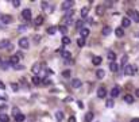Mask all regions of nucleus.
Masks as SVG:
<instances>
[{
  "mask_svg": "<svg viewBox=\"0 0 139 122\" xmlns=\"http://www.w3.org/2000/svg\"><path fill=\"white\" fill-rule=\"evenodd\" d=\"M127 60H128L127 56H123V58H122V65H126V64H127Z\"/></svg>",
  "mask_w": 139,
  "mask_h": 122,
  "instance_id": "obj_43",
  "label": "nucleus"
},
{
  "mask_svg": "<svg viewBox=\"0 0 139 122\" xmlns=\"http://www.w3.org/2000/svg\"><path fill=\"white\" fill-rule=\"evenodd\" d=\"M128 16H131L132 18V20L134 22H139V12L138 11H128Z\"/></svg>",
  "mask_w": 139,
  "mask_h": 122,
  "instance_id": "obj_6",
  "label": "nucleus"
},
{
  "mask_svg": "<svg viewBox=\"0 0 139 122\" xmlns=\"http://www.w3.org/2000/svg\"><path fill=\"white\" fill-rule=\"evenodd\" d=\"M76 27H77L78 30H81V29H84V26H82V20H78L77 23H76Z\"/></svg>",
  "mask_w": 139,
  "mask_h": 122,
  "instance_id": "obj_38",
  "label": "nucleus"
},
{
  "mask_svg": "<svg viewBox=\"0 0 139 122\" xmlns=\"http://www.w3.org/2000/svg\"><path fill=\"white\" fill-rule=\"evenodd\" d=\"M42 83H43L45 85H49V84H51V80H49V79H43V80H42Z\"/></svg>",
  "mask_w": 139,
  "mask_h": 122,
  "instance_id": "obj_41",
  "label": "nucleus"
},
{
  "mask_svg": "<svg viewBox=\"0 0 139 122\" xmlns=\"http://www.w3.org/2000/svg\"><path fill=\"white\" fill-rule=\"evenodd\" d=\"M131 122H139V118H132V119H131Z\"/></svg>",
  "mask_w": 139,
  "mask_h": 122,
  "instance_id": "obj_54",
  "label": "nucleus"
},
{
  "mask_svg": "<svg viewBox=\"0 0 139 122\" xmlns=\"http://www.w3.org/2000/svg\"><path fill=\"white\" fill-rule=\"evenodd\" d=\"M55 119H57L58 122H62L64 121V113H62V111H57V113H55Z\"/></svg>",
  "mask_w": 139,
  "mask_h": 122,
  "instance_id": "obj_19",
  "label": "nucleus"
},
{
  "mask_svg": "<svg viewBox=\"0 0 139 122\" xmlns=\"http://www.w3.org/2000/svg\"><path fill=\"white\" fill-rule=\"evenodd\" d=\"M0 88H1V90H4V88H6V85H4L3 81H0Z\"/></svg>",
  "mask_w": 139,
  "mask_h": 122,
  "instance_id": "obj_51",
  "label": "nucleus"
},
{
  "mask_svg": "<svg viewBox=\"0 0 139 122\" xmlns=\"http://www.w3.org/2000/svg\"><path fill=\"white\" fill-rule=\"evenodd\" d=\"M8 64H10V62H3V61H1V64H0V67L3 68V69H7V68H8Z\"/></svg>",
  "mask_w": 139,
  "mask_h": 122,
  "instance_id": "obj_40",
  "label": "nucleus"
},
{
  "mask_svg": "<svg viewBox=\"0 0 139 122\" xmlns=\"http://www.w3.org/2000/svg\"><path fill=\"white\" fill-rule=\"evenodd\" d=\"M96 14H97V15H103V14H104V6H97V8H96Z\"/></svg>",
  "mask_w": 139,
  "mask_h": 122,
  "instance_id": "obj_29",
  "label": "nucleus"
},
{
  "mask_svg": "<svg viewBox=\"0 0 139 122\" xmlns=\"http://www.w3.org/2000/svg\"><path fill=\"white\" fill-rule=\"evenodd\" d=\"M101 57H100V56H95V57L92 58V62H93V65H100L101 64Z\"/></svg>",
  "mask_w": 139,
  "mask_h": 122,
  "instance_id": "obj_14",
  "label": "nucleus"
},
{
  "mask_svg": "<svg viewBox=\"0 0 139 122\" xmlns=\"http://www.w3.org/2000/svg\"><path fill=\"white\" fill-rule=\"evenodd\" d=\"M105 95H107V90L104 87H100L97 90V96L99 98H105Z\"/></svg>",
  "mask_w": 139,
  "mask_h": 122,
  "instance_id": "obj_10",
  "label": "nucleus"
},
{
  "mask_svg": "<svg viewBox=\"0 0 139 122\" xmlns=\"http://www.w3.org/2000/svg\"><path fill=\"white\" fill-rule=\"evenodd\" d=\"M42 10H46L47 8V6H49V3H47V1H42Z\"/></svg>",
  "mask_w": 139,
  "mask_h": 122,
  "instance_id": "obj_45",
  "label": "nucleus"
},
{
  "mask_svg": "<svg viewBox=\"0 0 139 122\" xmlns=\"http://www.w3.org/2000/svg\"><path fill=\"white\" fill-rule=\"evenodd\" d=\"M24 119H26V115H23L22 113L19 114V115H16V117H15V121H16V122H23Z\"/></svg>",
  "mask_w": 139,
  "mask_h": 122,
  "instance_id": "obj_26",
  "label": "nucleus"
},
{
  "mask_svg": "<svg viewBox=\"0 0 139 122\" xmlns=\"http://www.w3.org/2000/svg\"><path fill=\"white\" fill-rule=\"evenodd\" d=\"M7 49H8V50H14V45H11V44H10V46L7 48Z\"/></svg>",
  "mask_w": 139,
  "mask_h": 122,
  "instance_id": "obj_52",
  "label": "nucleus"
},
{
  "mask_svg": "<svg viewBox=\"0 0 139 122\" xmlns=\"http://www.w3.org/2000/svg\"><path fill=\"white\" fill-rule=\"evenodd\" d=\"M14 68H15V69H18V71L24 69V67H23V65H20V64H19V65H16V67H14Z\"/></svg>",
  "mask_w": 139,
  "mask_h": 122,
  "instance_id": "obj_47",
  "label": "nucleus"
},
{
  "mask_svg": "<svg viewBox=\"0 0 139 122\" xmlns=\"http://www.w3.org/2000/svg\"><path fill=\"white\" fill-rule=\"evenodd\" d=\"M18 30H19V31H26L27 27H26V26H22V24H20V26L18 27Z\"/></svg>",
  "mask_w": 139,
  "mask_h": 122,
  "instance_id": "obj_46",
  "label": "nucleus"
},
{
  "mask_svg": "<svg viewBox=\"0 0 139 122\" xmlns=\"http://www.w3.org/2000/svg\"><path fill=\"white\" fill-rule=\"evenodd\" d=\"M31 81H32V84H34V85H39L42 83V80L38 77V76H32V80Z\"/></svg>",
  "mask_w": 139,
  "mask_h": 122,
  "instance_id": "obj_22",
  "label": "nucleus"
},
{
  "mask_svg": "<svg viewBox=\"0 0 139 122\" xmlns=\"http://www.w3.org/2000/svg\"><path fill=\"white\" fill-rule=\"evenodd\" d=\"M0 61H1V58H0ZM0 64H1V62H0Z\"/></svg>",
  "mask_w": 139,
  "mask_h": 122,
  "instance_id": "obj_56",
  "label": "nucleus"
},
{
  "mask_svg": "<svg viewBox=\"0 0 139 122\" xmlns=\"http://www.w3.org/2000/svg\"><path fill=\"white\" fill-rule=\"evenodd\" d=\"M130 24H131L130 18H123V20H122V26H123V27H128Z\"/></svg>",
  "mask_w": 139,
  "mask_h": 122,
  "instance_id": "obj_21",
  "label": "nucleus"
},
{
  "mask_svg": "<svg viewBox=\"0 0 139 122\" xmlns=\"http://www.w3.org/2000/svg\"><path fill=\"white\" fill-rule=\"evenodd\" d=\"M10 65H12V67H16V65H19V57H18V54H14L11 58H10Z\"/></svg>",
  "mask_w": 139,
  "mask_h": 122,
  "instance_id": "obj_3",
  "label": "nucleus"
},
{
  "mask_svg": "<svg viewBox=\"0 0 139 122\" xmlns=\"http://www.w3.org/2000/svg\"><path fill=\"white\" fill-rule=\"evenodd\" d=\"M115 34H116V37H123V35H124V30L122 29V27H118V29L115 30Z\"/></svg>",
  "mask_w": 139,
  "mask_h": 122,
  "instance_id": "obj_20",
  "label": "nucleus"
},
{
  "mask_svg": "<svg viewBox=\"0 0 139 122\" xmlns=\"http://www.w3.org/2000/svg\"><path fill=\"white\" fill-rule=\"evenodd\" d=\"M109 69L112 71V72H118V69H119L118 64H116V62H111V64H109Z\"/></svg>",
  "mask_w": 139,
  "mask_h": 122,
  "instance_id": "obj_28",
  "label": "nucleus"
},
{
  "mask_svg": "<svg viewBox=\"0 0 139 122\" xmlns=\"http://www.w3.org/2000/svg\"><path fill=\"white\" fill-rule=\"evenodd\" d=\"M11 88H12L14 91H18V90H19V87H18L16 83H11Z\"/></svg>",
  "mask_w": 139,
  "mask_h": 122,
  "instance_id": "obj_42",
  "label": "nucleus"
},
{
  "mask_svg": "<svg viewBox=\"0 0 139 122\" xmlns=\"http://www.w3.org/2000/svg\"><path fill=\"white\" fill-rule=\"evenodd\" d=\"M22 16H23L26 20H30V19H31V11H30L29 8L23 10V12H22Z\"/></svg>",
  "mask_w": 139,
  "mask_h": 122,
  "instance_id": "obj_8",
  "label": "nucleus"
},
{
  "mask_svg": "<svg viewBox=\"0 0 139 122\" xmlns=\"http://www.w3.org/2000/svg\"><path fill=\"white\" fill-rule=\"evenodd\" d=\"M12 6H14V7H19V6H20V1H19V0H14V1H12Z\"/></svg>",
  "mask_w": 139,
  "mask_h": 122,
  "instance_id": "obj_44",
  "label": "nucleus"
},
{
  "mask_svg": "<svg viewBox=\"0 0 139 122\" xmlns=\"http://www.w3.org/2000/svg\"><path fill=\"white\" fill-rule=\"evenodd\" d=\"M81 85H82V83H81L80 79H73L72 80V87L73 88H80Z\"/></svg>",
  "mask_w": 139,
  "mask_h": 122,
  "instance_id": "obj_9",
  "label": "nucleus"
},
{
  "mask_svg": "<svg viewBox=\"0 0 139 122\" xmlns=\"http://www.w3.org/2000/svg\"><path fill=\"white\" fill-rule=\"evenodd\" d=\"M58 30H60V31L62 33V34H66V33H68V27L65 26V24H62V26H60V27H58Z\"/></svg>",
  "mask_w": 139,
  "mask_h": 122,
  "instance_id": "obj_34",
  "label": "nucleus"
},
{
  "mask_svg": "<svg viewBox=\"0 0 139 122\" xmlns=\"http://www.w3.org/2000/svg\"><path fill=\"white\" fill-rule=\"evenodd\" d=\"M74 15V11L73 10H69V11L65 14V16H64V19H72V16Z\"/></svg>",
  "mask_w": 139,
  "mask_h": 122,
  "instance_id": "obj_27",
  "label": "nucleus"
},
{
  "mask_svg": "<svg viewBox=\"0 0 139 122\" xmlns=\"http://www.w3.org/2000/svg\"><path fill=\"white\" fill-rule=\"evenodd\" d=\"M103 35H105V37H107V35H109L111 33H112V29H111L109 26H105V27H103Z\"/></svg>",
  "mask_w": 139,
  "mask_h": 122,
  "instance_id": "obj_17",
  "label": "nucleus"
},
{
  "mask_svg": "<svg viewBox=\"0 0 139 122\" xmlns=\"http://www.w3.org/2000/svg\"><path fill=\"white\" fill-rule=\"evenodd\" d=\"M7 106L6 105H0V110H4V109H6Z\"/></svg>",
  "mask_w": 139,
  "mask_h": 122,
  "instance_id": "obj_53",
  "label": "nucleus"
},
{
  "mask_svg": "<svg viewBox=\"0 0 139 122\" xmlns=\"http://www.w3.org/2000/svg\"><path fill=\"white\" fill-rule=\"evenodd\" d=\"M108 60L111 61V62H115L116 60V54L113 52H108Z\"/></svg>",
  "mask_w": 139,
  "mask_h": 122,
  "instance_id": "obj_23",
  "label": "nucleus"
},
{
  "mask_svg": "<svg viewBox=\"0 0 139 122\" xmlns=\"http://www.w3.org/2000/svg\"><path fill=\"white\" fill-rule=\"evenodd\" d=\"M77 44H78V46H80V48H82V46L85 45V38H81V37H80V38L77 39Z\"/></svg>",
  "mask_w": 139,
  "mask_h": 122,
  "instance_id": "obj_33",
  "label": "nucleus"
},
{
  "mask_svg": "<svg viewBox=\"0 0 139 122\" xmlns=\"http://www.w3.org/2000/svg\"><path fill=\"white\" fill-rule=\"evenodd\" d=\"M0 20L3 22V23H6V24H10V23H12V16H10V15H1V18H0Z\"/></svg>",
  "mask_w": 139,
  "mask_h": 122,
  "instance_id": "obj_5",
  "label": "nucleus"
},
{
  "mask_svg": "<svg viewBox=\"0 0 139 122\" xmlns=\"http://www.w3.org/2000/svg\"><path fill=\"white\" fill-rule=\"evenodd\" d=\"M84 119H85V122H90L93 119V113H90V111H89V113H87Z\"/></svg>",
  "mask_w": 139,
  "mask_h": 122,
  "instance_id": "obj_25",
  "label": "nucleus"
},
{
  "mask_svg": "<svg viewBox=\"0 0 139 122\" xmlns=\"http://www.w3.org/2000/svg\"><path fill=\"white\" fill-rule=\"evenodd\" d=\"M89 29H87V27H84V29H81L80 30V34H81V38H85V37H88L89 35Z\"/></svg>",
  "mask_w": 139,
  "mask_h": 122,
  "instance_id": "obj_15",
  "label": "nucleus"
},
{
  "mask_svg": "<svg viewBox=\"0 0 139 122\" xmlns=\"http://www.w3.org/2000/svg\"><path fill=\"white\" fill-rule=\"evenodd\" d=\"M39 39H41V37H39V35H35V44H38Z\"/></svg>",
  "mask_w": 139,
  "mask_h": 122,
  "instance_id": "obj_49",
  "label": "nucleus"
},
{
  "mask_svg": "<svg viewBox=\"0 0 139 122\" xmlns=\"http://www.w3.org/2000/svg\"><path fill=\"white\" fill-rule=\"evenodd\" d=\"M43 20H45V18L42 16V15H38V16L34 19V24L35 26H41V24L43 23Z\"/></svg>",
  "mask_w": 139,
  "mask_h": 122,
  "instance_id": "obj_7",
  "label": "nucleus"
},
{
  "mask_svg": "<svg viewBox=\"0 0 139 122\" xmlns=\"http://www.w3.org/2000/svg\"><path fill=\"white\" fill-rule=\"evenodd\" d=\"M124 102H126V103H128V105L134 103V96H132V95H130V94H127V95L124 96Z\"/></svg>",
  "mask_w": 139,
  "mask_h": 122,
  "instance_id": "obj_18",
  "label": "nucleus"
},
{
  "mask_svg": "<svg viewBox=\"0 0 139 122\" xmlns=\"http://www.w3.org/2000/svg\"><path fill=\"white\" fill-rule=\"evenodd\" d=\"M136 71H138V67H135V65H126V68H124V73L128 76L135 75Z\"/></svg>",
  "mask_w": 139,
  "mask_h": 122,
  "instance_id": "obj_1",
  "label": "nucleus"
},
{
  "mask_svg": "<svg viewBox=\"0 0 139 122\" xmlns=\"http://www.w3.org/2000/svg\"><path fill=\"white\" fill-rule=\"evenodd\" d=\"M61 54H62V57H64L65 60H69V58H70V53H69V52H66V50H62Z\"/></svg>",
  "mask_w": 139,
  "mask_h": 122,
  "instance_id": "obj_32",
  "label": "nucleus"
},
{
  "mask_svg": "<svg viewBox=\"0 0 139 122\" xmlns=\"http://www.w3.org/2000/svg\"><path fill=\"white\" fill-rule=\"evenodd\" d=\"M77 105H78V107H80V109H84V105H82V102H81V100H78V102H77Z\"/></svg>",
  "mask_w": 139,
  "mask_h": 122,
  "instance_id": "obj_48",
  "label": "nucleus"
},
{
  "mask_svg": "<svg viewBox=\"0 0 139 122\" xmlns=\"http://www.w3.org/2000/svg\"><path fill=\"white\" fill-rule=\"evenodd\" d=\"M62 44H64V45H69L70 44V39L66 37V35H64V37H62Z\"/></svg>",
  "mask_w": 139,
  "mask_h": 122,
  "instance_id": "obj_35",
  "label": "nucleus"
},
{
  "mask_svg": "<svg viewBox=\"0 0 139 122\" xmlns=\"http://www.w3.org/2000/svg\"><path fill=\"white\" fill-rule=\"evenodd\" d=\"M119 94H120V88L116 85V87H113L112 90H111V96L112 98H116V96H119Z\"/></svg>",
  "mask_w": 139,
  "mask_h": 122,
  "instance_id": "obj_12",
  "label": "nucleus"
},
{
  "mask_svg": "<svg viewBox=\"0 0 139 122\" xmlns=\"http://www.w3.org/2000/svg\"><path fill=\"white\" fill-rule=\"evenodd\" d=\"M19 46L22 48V49H29L30 46V42H29V38H20L19 39Z\"/></svg>",
  "mask_w": 139,
  "mask_h": 122,
  "instance_id": "obj_2",
  "label": "nucleus"
},
{
  "mask_svg": "<svg viewBox=\"0 0 139 122\" xmlns=\"http://www.w3.org/2000/svg\"><path fill=\"white\" fill-rule=\"evenodd\" d=\"M88 12H89V7H82V8H81V16L82 18H87Z\"/></svg>",
  "mask_w": 139,
  "mask_h": 122,
  "instance_id": "obj_24",
  "label": "nucleus"
},
{
  "mask_svg": "<svg viewBox=\"0 0 139 122\" xmlns=\"http://www.w3.org/2000/svg\"><path fill=\"white\" fill-rule=\"evenodd\" d=\"M113 106H115V103H113V100H112V99H108V100H107V107L112 109Z\"/></svg>",
  "mask_w": 139,
  "mask_h": 122,
  "instance_id": "obj_36",
  "label": "nucleus"
},
{
  "mask_svg": "<svg viewBox=\"0 0 139 122\" xmlns=\"http://www.w3.org/2000/svg\"><path fill=\"white\" fill-rule=\"evenodd\" d=\"M0 122H10L8 115H6V114H1V115H0Z\"/></svg>",
  "mask_w": 139,
  "mask_h": 122,
  "instance_id": "obj_31",
  "label": "nucleus"
},
{
  "mask_svg": "<svg viewBox=\"0 0 139 122\" xmlns=\"http://www.w3.org/2000/svg\"><path fill=\"white\" fill-rule=\"evenodd\" d=\"M62 76H64V77H66V79H69L70 77V71L69 69L64 71V72H62Z\"/></svg>",
  "mask_w": 139,
  "mask_h": 122,
  "instance_id": "obj_37",
  "label": "nucleus"
},
{
  "mask_svg": "<svg viewBox=\"0 0 139 122\" xmlns=\"http://www.w3.org/2000/svg\"><path fill=\"white\" fill-rule=\"evenodd\" d=\"M12 114H14V115L16 117V115H19V114H20V111L18 110L16 107H14V109H12Z\"/></svg>",
  "mask_w": 139,
  "mask_h": 122,
  "instance_id": "obj_39",
  "label": "nucleus"
},
{
  "mask_svg": "<svg viewBox=\"0 0 139 122\" xmlns=\"http://www.w3.org/2000/svg\"><path fill=\"white\" fill-rule=\"evenodd\" d=\"M57 30H58V27H49V29H47V33H49L50 35H53V34H55V33H57Z\"/></svg>",
  "mask_w": 139,
  "mask_h": 122,
  "instance_id": "obj_30",
  "label": "nucleus"
},
{
  "mask_svg": "<svg viewBox=\"0 0 139 122\" xmlns=\"http://www.w3.org/2000/svg\"><path fill=\"white\" fill-rule=\"evenodd\" d=\"M10 46V39H1L0 41V49H4V48H8Z\"/></svg>",
  "mask_w": 139,
  "mask_h": 122,
  "instance_id": "obj_13",
  "label": "nucleus"
},
{
  "mask_svg": "<svg viewBox=\"0 0 139 122\" xmlns=\"http://www.w3.org/2000/svg\"><path fill=\"white\" fill-rule=\"evenodd\" d=\"M105 76V71L104 69H97L96 71V77L97 79H103Z\"/></svg>",
  "mask_w": 139,
  "mask_h": 122,
  "instance_id": "obj_16",
  "label": "nucleus"
},
{
  "mask_svg": "<svg viewBox=\"0 0 139 122\" xmlns=\"http://www.w3.org/2000/svg\"><path fill=\"white\" fill-rule=\"evenodd\" d=\"M72 6H74V1H64L61 8L62 10H66V11H68V10H70V7H72Z\"/></svg>",
  "mask_w": 139,
  "mask_h": 122,
  "instance_id": "obj_11",
  "label": "nucleus"
},
{
  "mask_svg": "<svg viewBox=\"0 0 139 122\" xmlns=\"http://www.w3.org/2000/svg\"><path fill=\"white\" fill-rule=\"evenodd\" d=\"M68 122H77V121H76V118H74V117H70V118H69V121H68Z\"/></svg>",
  "mask_w": 139,
  "mask_h": 122,
  "instance_id": "obj_50",
  "label": "nucleus"
},
{
  "mask_svg": "<svg viewBox=\"0 0 139 122\" xmlns=\"http://www.w3.org/2000/svg\"><path fill=\"white\" fill-rule=\"evenodd\" d=\"M31 72H32V75H34V76H38V73L41 72V64H39V62H37V64L32 65Z\"/></svg>",
  "mask_w": 139,
  "mask_h": 122,
  "instance_id": "obj_4",
  "label": "nucleus"
},
{
  "mask_svg": "<svg viewBox=\"0 0 139 122\" xmlns=\"http://www.w3.org/2000/svg\"><path fill=\"white\" fill-rule=\"evenodd\" d=\"M135 94H136V96L139 98V88H136V91H135Z\"/></svg>",
  "mask_w": 139,
  "mask_h": 122,
  "instance_id": "obj_55",
  "label": "nucleus"
}]
</instances>
